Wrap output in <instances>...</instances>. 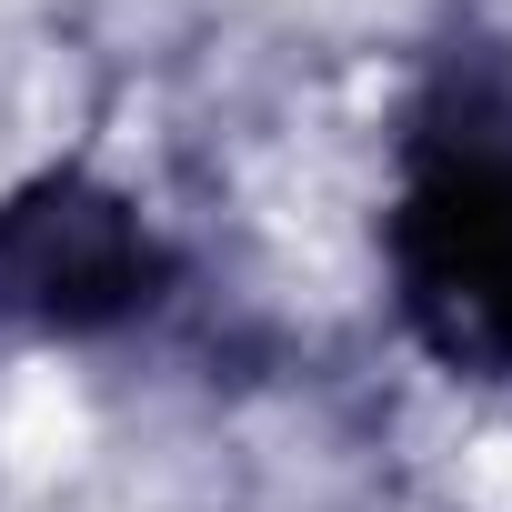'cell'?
Listing matches in <instances>:
<instances>
[{"mask_svg": "<svg viewBox=\"0 0 512 512\" xmlns=\"http://www.w3.org/2000/svg\"><path fill=\"white\" fill-rule=\"evenodd\" d=\"M382 272L442 372L512 382V51H452L392 141Z\"/></svg>", "mask_w": 512, "mask_h": 512, "instance_id": "cell-1", "label": "cell"}, {"mask_svg": "<svg viewBox=\"0 0 512 512\" xmlns=\"http://www.w3.org/2000/svg\"><path fill=\"white\" fill-rule=\"evenodd\" d=\"M161 231L91 181H41L0 201V302L51 322V332H101L161 302Z\"/></svg>", "mask_w": 512, "mask_h": 512, "instance_id": "cell-2", "label": "cell"}]
</instances>
